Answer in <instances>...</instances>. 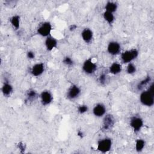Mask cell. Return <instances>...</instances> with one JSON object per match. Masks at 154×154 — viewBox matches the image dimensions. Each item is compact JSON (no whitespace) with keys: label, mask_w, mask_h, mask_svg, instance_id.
<instances>
[{"label":"cell","mask_w":154,"mask_h":154,"mask_svg":"<svg viewBox=\"0 0 154 154\" xmlns=\"http://www.w3.org/2000/svg\"><path fill=\"white\" fill-rule=\"evenodd\" d=\"M45 68V64L43 63H36L31 67L30 73L34 76H39L44 72Z\"/></svg>","instance_id":"11"},{"label":"cell","mask_w":154,"mask_h":154,"mask_svg":"<svg viewBox=\"0 0 154 154\" xmlns=\"http://www.w3.org/2000/svg\"><path fill=\"white\" fill-rule=\"evenodd\" d=\"M115 124V119L111 114H106L105 116L102 124V129L103 131L111 130Z\"/></svg>","instance_id":"7"},{"label":"cell","mask_w":154,"mask_h":154,"mask_svg":"<svg viewBox=\"0 0 154 154\" xmlns=\"http://www.w3.org/2000/svg\"><path fill=\"white\" fill-rule=\"evenodd\" d=\"M37 97V93L34 89H29L26 93V102H31Z\"/></svg>","instance_id":"17"},{"label":"cell","mask_w":154,"mask_h":154,"mask_svg":"<svg viewBox=\"0 0 154 154\" xmlns=\"http://www.w3.org/2000/svg\"><path fill=\"white\" fill-rule=\"evenodd\" d=\"M138 51L135 48L125 51L121 54V60L123 63H129L138 56Z\"/></svg>","instance_id":"2"},{"label":"cell","mask_w":154,"mask_h":154,"mask_svg":"<svg viewBox=\"0 0 154 154\" xmlns=\"http://www.w3.org/2000/svg\"><path fill=\"white\" fill-rule=\"evenodd\" d=\"M93 31L90 28H85L81 32V37L86 43H90L93 39Z\"/></svg>","instance_id":"14"},{"label":"cell","mask_w":154,"mask_h":154,"mask_svg":"<svg viewBox=\"0 0 154 154\" xmlns=\"http://www.w3.org/2000/svg\"><path fill=\"white\" fill-rule=\"evenodd\" d=\"M121 50V46L119 43L112 41L110 42L107 46V51L111 55H116L119 54Z\"/></svg>","instance_id":"9"},{"label":"cell","mask_w":154,"mask_h":154,"mask_svg":"<svg viewBox=\"0 0 154 154\" xmlns=\"http://www.w3.org/2000/svg\"><path fill=\"white\" fill-rule=\"evenodd\" d=\"M140 102L144 106H152L154 103V84L152 83L149 88L143 91L140 96Z\"/></svg>","instance_id":"1"},{"label":"cell","mask_w":154,"mask_h":154,"mask_svg":"<svg viewBox=\"0 0 154 154\" xmlns=\"http://www.w3.org/2000/svg\"><path fill=\"white\" fill-rule=\"evenodd\" d=\"M117 7H118V5L116 2H112V1H108L105 4V11L113 13L117 10Z\"/></svg>","instance_id":"18"},{"label":"cell","mask_w":154,"mask_h":154,"mask_svg":"<svg viewBox=\"0 0 154 154\" xmlns=\"http://www.w3.org/2000/svg\"><path fill=\"white\" fill-rule=\"evenodd\" d=\"M146 142L143 139H137L135 141V150L137 152H141L144 146H145Z\"/></svg>","instance_id":"22"},{"label":"cell","mask_w":154,"mask_h":154,"mask_svg":"<svg viewBox=\"0 0 154 154\" xmlns=\"http://www.w3.org/2000/svg\"><path fill=\"white\" fill-rule=\"evenodd\" d=\"M88 109V106L86 105H81L78 107V112L81 114L85 113L86 112H87Z\"/></svg>","instance_id":"26"},{"label":"cell","mask_w":154,"mask_h":154,"mask_svg":"<svg viewBox=\"0 0 154 154\" xmlns=\"http://www.w3.org/2000/svg\"><path fill=\"white\" fill-rule=\"evenodd\" d=\"M18 148L20 149V150H23V151H25V144L22 143H19L18 144Z\"/></svg>","instance_id":"28"},{"label":"cell","mask_w":154,"mask_h":154,"mask_svg":"<svg viewBox=\"0 0 154 154\" xmlns=\"http://www.w3.org/2000/svg\"><path fill=\"white\" fill-rule=\"evenodd\" d=\"M26 56L29 59H34L35 58V54L32 51H29L26 53Z\"/></svg>","instance_id":"27"},{"label":"cell","mask_w":154,"mask_h":154,"mask_svg":"<svg viewBox=\"0 0 154 154\" xmlns=\"http://www.w3.org/2000/svg\"><path fill=\"white\" fill-rule=\"evenodd\" d=\"M112 147V140L109 138H105L100 140L97 143V150L102 153L109 152Z\"/></svg>","instance_id":"4"},{"label":"cell","mask_w":154,"mask_h":154,"mask_svg":"<svg viewBox=\"0 0 154 154\" xmlns=\"http://www.w3.org/2000/svg\"><path fill=\"white\" fill-rule=\"evenodd\" d=\"M122 70V65L117 62H114L109 67V72L112 75H117L120 73Z\"/></svg>","instance_id":"15"},{"label":"cell","mask_w":154,"mask_h":154,"mask_svg":"<svg viewBox=\"0 0 154 154\" xmlns=\"http://www.w3.org/2000/svg\"><path fill=\"white\" fill-rule=\"evenodd\" d=\"M13 90V86L8 82H5L2 85V87L1 88V91L4 96L8 97L11 95Z\"/></svg>","instance_id":"16"},{"label":"cell","mask_w":154,"mask_h":154,"mask_svg":"<svg viewBox=\"0 0 154 154\" xmlns=\"http://www.w3.org/2000/svg\"><path fill=\"white\" fill-rule=\"evenodd\" d=\"M81 89L76 85H71L67 90L66 96L69 100H73L79 97L81 94Z\"/></svg>","instance_id":"8"},{"label":"cell","mask_w":154,"mask_h":154,"mask_svg":"<svg viewBox=\"0 0 154 154\" xmlns=\"http://www.w3.org/2000/svg\"><path fill=\"white\" fill-rule=\"evenodd\" d=\"M78 136H81V137L82 138V135H83V134H82V132L79 131V132H78Z\"/></svg>","instance_id":"30"},{"label":"cell","mask_w":154,"mask_h":154,"mask_svg":"<svg viewBox=\"0 0 154 154\" xmlns=\"http://www.w3.org/2000/svg\"><path fill=\"white\" fill-rule=\"evenodd\" d=\"M63 63L65 65H66V66H72L73 65V63H74L73 60L70 57H68V56L65 57L63 58Z\"/></svg>","instance_id":"25"},{"label":"cell","mask_w":154,"mask_h":154,"mask_svg":"<svg viewBox=\"0 0 154 154\" xmlns=\"http://www.w3.org/2000/svg\"><path fill=\"white\" fill-rule=\"evenodd\" d=\"M103 17L105 20L109 24H112L114 21V16L113 13L105 11L103 14Z\"/></svg>","instance_id":"20"},{"label":"cell","mask_w":154,"mask_h":154,"mask_svg":"<svg viewBox=\"0 0 154 154\" xmlns=\"http://www.w3.org/2000/svg\"><path fill=\"white\" fill-rule=\"evenodd\" d=\"M93 114L97 117H101L106 113V107L101 103L96 104L93 109Z\"/></svg>","instance_id":"12"},{"label":"cell","mask_w":154,"mask_h":154,"mask_svg":"<svg viewBox=\"0 0 154 154\" xmlns=\"http://www.w3.org/2000/svg\"><path fill=\"white\" fill-rule=\"evenodd\" d=\"M82 69L85 74L92 75L97 69V64L96 63L93 61L91 58H90L85 60V61L83 63Z\"/></svg>","instance_id":"3"},{"label":"cell","mask_w":154,"mask_h":154,"mask_svg":"<svg viewBox=\"0 0 154 154\" xmlns=\"http://www.w3.org/2000/svg\"><path fill=\"white\" fill-rule=\"evenodd\" d=\"M52 29V25L49 22H45L42 23L37 28V33L42 37H48L51 35Z\"/></svg>","instance_id":"5"},{"label":"cell","mask_w":154,"mask_h":154,"mask_svg":"<svg viewBox=\"0 0 154 154\" xmlns=\"http://www.w3.org/2000/svg\"><path fill=\"white\" fill-rule=\"evenodd\" d=\"M136 70H137V67L133 63H128L126 68V72L128 74H130V75L134 74L136 72Z\"/></svg>","instance_id":"23"},{"label":"cell","mask_w":154,"mask_h":154,"mask_svg":"<svg viewBox=\"0 0 154 154\" xmlns=\"http://www.w3.org/2000/svg\"><path fill=\"white\" fill-rule=\"evenodd\" d=\"M45 46L48 51H52L57 46V40L54 37L50 35L46 37L45 40Z\"/></svg>","instance_id":"13"},{"label":"cell","mask_w":154,"mask_h":154,"mask_svg":"<svg viewBox=\"0 0 154 154\" xmlns=\"http://www.w3.org/2000/svg\"><path fill=\"white\" fill-rule=\"evenodd\" d=\"M10 23L15 29H17L20 26V17L18 15H14L10 18Z\"/></svg>","instance_id":"21"},{"label":"cell","mask_w":154,"mask_h":154,"mask_svg":"<svg viewBox=\"0 0 154 154\" xmlns=\"http://www.w3.org/2000/svg\"><path fill=\"white\" fill-rule=\"evenodd\" d=\"M41 103L43 105L46 106L49 105L53 100V96L49 91H43L40 94Z\"/></svg>","instance_id":"10"},{"label":"cell","mask_w":154,"mask_h":154,"mask_svg":"<svg viewBox=\"0 0 154 154\" xmlns=\"http://www.w3.org/2000/svg\"><path fill=\"white\" fill-rule=\"evenodd\" d=\"M129 125L135 132L140 131L143 126V120L140 116H134L130 119Z\"/></svg>","instance_id":"6"},{"label":"cell","mask_w":154,"mask_h":154,"mask_svg":"<svg viewBox=\"0 0 154 154\" xmlns=\"http://www.w3.org/2000/svg\"><path fill=\"white\" fill-rule=\"evenodd\" d=\"M107 80H108V76H107L106 74H105L104 73H101L98 78L99 82L100 83V85H103L106 84V82H107Z\"/></svg>","instance_id":"24"},{"label":"cell","mask_w":154,"mask_h":154,"mask_svg":"<svg viewBox=\"0 0 154 154\" xmlns=\"http://www.w3.org/2000/svg\"><path fill=\"white\" fill-rule=\"evenodd\" d=\"M152 78L150 76H146L144 79H142L141 81H140L138 84H137V89L138 90H141L144 87H145L147 84H149L150 83V82L151 81Z\"/></svg>","instance_id":"19"},{"label":"cell","mask_w":154,"mask_h":154,"mask_svg":"<svg viewBox=\"0 0 154 154\" xmlns=\"http://www.w3.org/2000/svg\"><path fill=\"white\" fill-rule=\"evenodd\" d=\"M76 28H77V26L75 24H72L69 26V30L70 31H73L76 29Z\"/></svg>","instance_id":"29"}]
</instances>
